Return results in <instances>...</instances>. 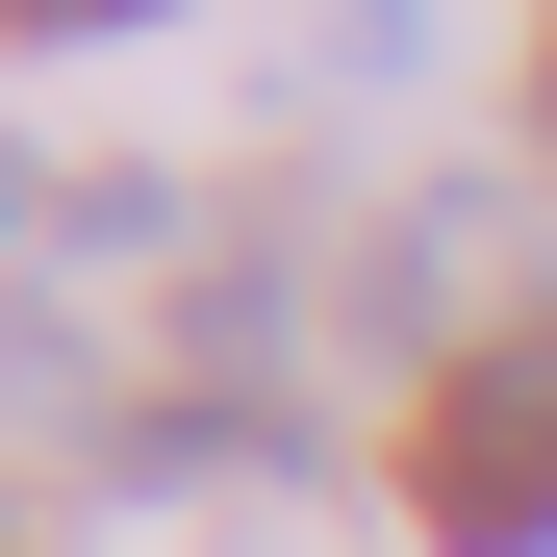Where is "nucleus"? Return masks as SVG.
Returning <instances> with one entry per match:
<instances>
[{"label": "nucleus", "mask_w": 557, "mask_h": 557, "mask_svg": "<svg viewBox=\"0 0 557 557\" xmlns=\"http://www.w3.org/2000/svg\"><path fill=\"white\" fill-rule=\"evenodd\" d=\"M406 507H431V557H557V305H507V330L431 355Z\"/></svg>", "instance_id": "nucleus-1"}, {"label": "nucleus", "mask_w": 557, "mask_h": 557, "mask_svg": "<svg viewBox=\"0 0 557 557\" xmlns=\"http://www.w3.org/2000/svg\"><path fill=\"white\" fill-rule=\"evenodd\" d=\"M127 26H177V0H0V51H127Z\"/></svg>", "instance_id": "nucleus-2"}, {"label": "nucleus", "mask_w": 557, "mask_h": 557, "mask_svg": "<svg viewBox=\"0 0 557 557\" xmlns=\"http://www.w3.org/2000/svg\"><path fill=\"white\" fill-rule=\"evenodd\" d=\"M532 127H557V51H532Z\"/></svg>", "instance_id": "nucleus-3"}]
</instances>
